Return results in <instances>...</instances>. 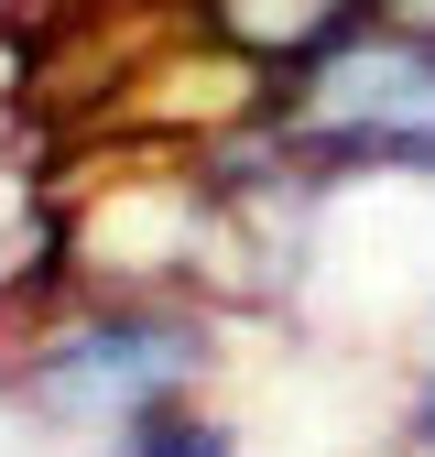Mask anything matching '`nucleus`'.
Wrapping results in <instances>:
<instances>
[{
	"label": "nucleus",
	"mask_w": 435,
	"mask_h": 457,
	"mask_svg": "<svg viewBox=\"0 0 435 457\" xmlns=\"http://www.w3.org/2000/svg\"><path fill=\"white\" fill-rule=\"evenodd\" d=\"M218 360H229L218 295H196V283H77V295L33 305V327L0 349V392L33 436L109 446L175 403H207Z\"/></svg>",
	"instance_id": "obj_1"
},
{
	"label": "nucleus",
	"mask_w": 435,
	"mask_h": 457,
	"mask_svg": "<svg viewBox=\"0 0 435 457\" xmlns=\"http://www.w3.org/2000/svg\"><path fill=\"white\" fill-rule=\"evenodd\" d=\"M250 120L326 196L338 186H435V22L359 12L294 77H272L250 98Z\"/></svg>",
	"instance_id": "obj_2"
},
{
	"label": "nucleus",
	"mask_w": 435,
	"mask_h": 457,
	"mask_svg": "<svg viewBox=\"0 0 435 457\" xmlns=\"http://www.w3.org/2000/svg\"><path fill=\"white\" fill-rule=\"evenodd\" d=\"M359 12H381V0H196V33L229 54L240 77H294L316 44H338Z\"/></svg>",
	"instance_id": "obj_3"
},
{
	"label": "nucleus",
	"mask_w": 435,
	"mask_h": 457,
	"mask_svg": "<svg viewBox=\"0 0 435 457\" xmlns=\"http://www.w3.org/2000/svg\"><path fill=\"white\" fill-rule=\"evenodd\" d=\"M98 457H240V425L218 414V403H175V414H152L131 436H109Z\"/></svg>",
	"instance_id": "obj_4"
},
{
	"label": "nucleus",
	"mask_w": 435,
	"mask_h": 457,
	"mask_svg": "<svg viewBox=\"0 0 435 457\" xmlns=\"http://www.w3.org/2000/svg\"><path fill=\"white\" fill-rule=\"evenodd\" d=\"M403 457H435V327H424V360L403 381Z\"/></svg>",
	"instance_id": "obj_5"
},
{
	"label": "nucleus",
	"mask_w": 435,
	"mask_h": 457,
	"mask_svg": "<svg viewBox=\"0 0 435 457\" xmlns=\"http://www.w3.org/2000/svg\"><path fill=\"white\" fill-rule=\"evenodd\" d=\"M381 12H414V22H435V0H381Z\"/></svg>",
	"instance_id": "obj_6"
}]
</instances>
